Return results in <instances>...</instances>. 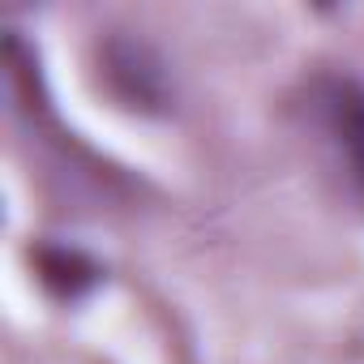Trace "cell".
Here are the masks:
<instances>
[{"mask_svg":"<svg viewBox=\"0 0 364 364\" xmlns=\"http://www.w3.org/2000/svg\"><path fill=\"white\" fill-rule=\"evenodd\" d=\"M326 116H330V129H334L347 163H351L355 185L364 189V86L338 82L326 95Z\"/></svg>","mask_w":364,"mask_h":364,"instance_id":"1","label":"cell"}]
</instances>
